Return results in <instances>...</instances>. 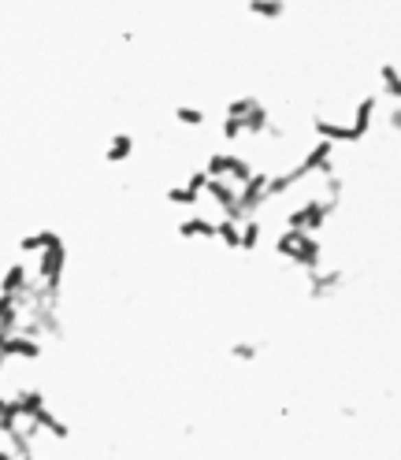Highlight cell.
<instances>
[{
	"mask_svg": "<svg viewBox=\"0 0 401 460\" xmlns=\"http://www.w3.org/2000/svg\"><path fill=\"white\" fill-rule=\"evenodd\" d=\"M163 200H168V205H175V208H194L197 200H200V193H194L186 182H182V186H171L168 193H163Z\"/></svg>",
	"mask_w": 401,
	"mask_h": 460,
	"instance_id": "11",
	"label": "cell"
},
{
	"mask_svg": "<svg viewBox=\"0 0 401 460\" xmlns=\"http://www.w3.org/2000/svg\"><path fill=\"white\" fill-rule=\"evenodd\" d=\"M175 119H179L182 126H205V119H208V115L200 112L197 104H179V108H175Z\"/></svg>",
	"mask_w": 401,
	"mask_h": 460,
	"instance_id": "12",
	"label": "cell"
},
{
	"mask_svg": "<svg viewBox=\"0 0 401 460\" xmlns=\"http://www.w3.org/2000/svg\"><path fill=\"white\" fill-rule=\"evenodd\" d=\"M379 82H382V100L398 104V97H401V82H398V67H394V63H382Z\"/></svg>",
	"mask_w": 401,
	"mask_h": 460,
	"instance_id": "8",
	"label": "cell"
},
{
	"mask_svg": "<svg viewBox=\"0 0 401 460\" xmlns=\"http://www.w3.org/2000/svg\"><path fill=\"white\" fill-rule=\"evenodd\" d=\"M130 152H134V137L130 134H112L108 145H104V163H123V160H130Z\"/></svg>",
	"mask_w": 401,
	"mask_h": 460,
	"instance_id": "4",
	"label": "cell"
},
{
	"mask_svg": "<svg viewBox=\"0 0 401 460\" xmlns=\"http://www.w3.org/2000/svg\"><path fill=\"white\" fill-rule=\"evenodd\" d=\"M56 230H34V234H26V238H19V253H30V256H38L45 245H52L56 242Z\"/></svg>",
	"mask_w": 401,
	"mask_h": 460,
	"instance_id": "7",
	"label": "cell"
},
{
	"mask_svg": "<svg viewBox=\"0 0 401 460\" xmlns=\"http://www.w3.org/2000/svg\"><path fill=\"white\" fill-rule=\"evenodd\" d=\"M308 275V297L312 301H327V297H334V293L342 290V279L345 275L339 268H331V271H323V268H312V271H305Z\"/></svg>",
	"mask_w": 401,
	"mask_h": 460,
	"instance_id": "3",
	"label": "cell"
},
{
	"mask_svg": "<svg viewBox=\"0 0 401 460\" xmlns=\"http://www.w3.org/2000/svg\"><path fill=\"white\" fill-rule=\"evenodd\" d=\"M245 12L257 19H282L286 15V0H245Z\"/></svg>",
	"mask_w": 401,
	"mask_h": 460,
	"instance_id": "5",
	"label": "cell"
},
{
	"mask_svg": "<svg viewBox=\"0 0 401 460\" xmlns=\"http://www.w3.org/2000/svg\"><path fill=\"white\" fill-rule=\"evenodd\" d=\"M238 234H242V223L238 219H220V223H216V238H220V242L227 245V249L231 253H238Z\"/></svg>",
	"mask_w": 401,
	"mask_h": 460,
	"instance_id": "10",
	"label": "cell"
},
{
	"mask_svg": "<svg viewBox=\"0 0 401 460\" xmlns=\"http://www.w3.org/2000/svg\"><path fill=\"white\" fill-rule=\"evenodd\" d=\"M231 356H234V360H257V345H253V342H234Z\"/></svg>",
	"mask_w": 401,
	"mask_h": 460,
	"instance_id": "13",
	"label": "cell"
},
{
	"mask_svg": "<svg viewBox=\"0 0 401 460\" xmlns=\"http://www.w3.org/2000/svg\"><path fill=\"white\" fill-rule=\"evenodd\" d=\"M179 234L182 238H216V223L205 216H186L179 223Z\"/></svg>",
	"mask_w": 401,
	"mask_h": 460,
	"instance_id": "6",
	"label": "cell"
},
{
	"mask_svg": "<svg viewBox=\"0 0 401 460\" xmlns=\"http://www.w3.org/2000/svg\"><path fill=\"white\" fill-rule=\"evenodd\" d=\"M275 253L282 256V260H290L294 268H301V271L320 268V260H323L320 238H316V234H305V230H290V227L275 238Z\"/></svg>",
	"mask_w": 401,
	"mask_h": 460,
	"instance_id": "1",
	"label": "cell"
},
{
	"mask_svg": "<svg viewBox=\"0 0 401 460\" xmlns=\"http://www.w3.org/2000/svg\"><path fill=\"white\" fill-rule=\"evenodd\" d=\"M334 205H339V200H331V197H308L305 205H297L286 216V227L290 230H305V234H316V230L331 219Z\"/></svg>",
	"mask_w": 401,
	"mask_h": 460,
	"instance_id": "2",
	"label": "cell"
},
{
	"mask_svg": "<svg viewBox=\"0 0 401 460\" xmlns=\"http://www.w3.org/2000/svg\"><path fill=\"white\" fill-rule=\"evenodd\" d=\"M260 238H264V227L257 223V219H245L242 234H238V253H253L260 245Z\"/></svg>",
	"mask_w": 401,
	"mask_h": 460,
	"instance_id": "9",
	"label": "cell"
}]
</instances>
